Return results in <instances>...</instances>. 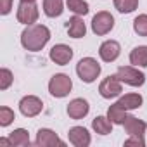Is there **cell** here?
<instances>
[{
    "label": "cell",
    "mask_w": 147,
    "mask_h": 147,
    "mask_svg": "<svg viewBox=\"0 0 147 147\" xmlns=\"http://www.w3.org/2000/svg\"><path fill=\"white\" fill-rule=\"evenodd\" d=\"M50 59L59 64V66H64L67 64L71 59H73V49L64 45V43H59V45H54L52 50H50Z\"/></svg>",
    "instance_id": "cell-9"
},
{
    "label": "cell",
    "mask_w": 147,
    "mask_h": 147,
    "mask_svg": "<svg viewBox=\"0 0 147 147\" xmlns=\"http://www.w3.org/2000/svg\"><path fill=\"white\" fill-rule=\"evenodd\" d=\"M99 92L104 99H113V97H118L123 88H121V82L116 78V76H107L106 80H102V83L99 85Z\"/></svg>",
    "instance_id": "cell-7"
},
{
    "label": "cell",
    "mask_w": 147,
    "mask_h": 147,
    "mask_svg": "<svg viewBox=\"0 0 147 147\" xmlns=\"http://www.w3.org/2000/svg\"><path fill=\"white\" fill-rule=\"evenodd\" d=\"M133 30L140 36H147V14H140L133 21Z\"/></svg>",
    "instance_id": "cell-24"
},
{
    "label": "cell",
    "mask_w": 147,
    "mask_h": 147,
    "mask_svg": "<svg viewBox=\"0 0 147 147\" xmlns=\"http://www.w3.org/2000/svg\"><path fill=\"white\" fill-rule=\"evenodd\" d=\"M123 125H125V131L130 137H144V133L147 130V123L135 118V116H126Z\"/></svg>",
    "instance_id": "cell-13"
},
{
    "label": "cell",
    "mask_w": 147,
    "mask_h": 147,
    "mask_svg": "<svg viewBox=\"0 0 147 147\" xmlns=\"http://www.w3.org/2000/svg\"><path fill=\"white\" fill-rule=\"evenodd\" d=\"M130 62L133 66H142L145 67L147 66V45H142V47H135L130 54Z\"/></svg>",
    "instance_id": "cell-16"
},
{
    "label": "cell",
    "mask_w": 147,
    "mask_h": 147,
    "mask_svg": "<svg viewBox=\"0 0 147 147\" xmlns=\"http://www.w3.org/2000/svg\"><path fill=\"white\" fill-rule=\"evenodd\" d=\"M76 73H78V76H80L82 82L92 83L100 75V64L94 57H85V59H82L76 64Z\"/></svg>",
    "instance_id": "cell-2"
},
{
    "label": "cell",
    "mask_w": 147,
    "mask_h": 147,
    "mask_svg": "<svg viewBox=\"0 0 147 147\" xmlns=\"http://www.w3.org/2000/svg\"><path fill=\"white\" fill-rule=\"evenodd\" d=\"M38 19V7L35 2H21L18 7V21L30 26Z\"/></svg>",
    "instance_id": "cell-6"
},
{
    "label": "cell",
    "mask_w": 147,
    "mask_h": 147,
    "mask_svg": "<svg viewBox=\"0 0 147 147\" xmlns=\"http://www.w3.org/2000/svg\"><path fill=\"white\" fill-rule=\"evenodd\" d=\"M114 28V18L107 12V11H100L94 16L92 19V31L95 35H107L111 30Z\"/></svg>",
    "instance_id": "cell-5"
},
{
    "label": "cell",
    "mask_w": 147,
    "mask_h": 147,
    "mask_svg": "<svg viewBox=\"0 0 147 147\" xmlns=\"http://www.w3.org/2000/svg\"><path fill=\"white\" fill-rule=\"evenodd\" d=\"M92 128H94L99 135H107V133H111V130H113V121H111L109 118L97 116V118L92 121Z\"/></svg>",
    "instance_id": "cell-19"
},
{
    "label": "cell",
    "mask_w": 147,
    "mask_h": 147,
    "mask_svg": "<svg viewBox=\"0 0 147 147\" xmlns=\"http://www.w3.org/2000/svg\"><path fill=\"white\" fill-rule=\"evenodd\" d=\"M118 104L121 107H125L126 111L128 109H137V107L142 106V95H138V94H126V95H123L118 100Z\"/></svg>",
    "instance_id": "cell-18"
},
{
    "label": "cell",
    "mask_w": 147,
    "mask_h": 147,
    "mask_svg": "<svg viewBox=\"0 0 147 147\" xmlns=\"http://www.w3.org/2000/svg\"><path fill=\"white\" fill-rule=\"evenodd\" d=\"M73 88V82L67 75H62V73H59V75H54L49 82V92L54 95V97H66Z\"/></svg>",
    "instance_id": "cell-4"
},
{
    "label": "cell",
    "mask_w": 147,
    "mask_h": 147,
    "mask_svg": "<svg viewBox=\"0 0 147 147\" xmlns=\"http://www.w3.org/2000/svg\"><path fill=\"white\" fill-rule=\"evenodd\" d=\"M21 2H35V0H21Z\"/></svg>",
    "instance_id": "cell-29"
},
{
    "label": "cell",
    "mask_w": 147,
    "mask_h": 147,
    "mask_svg": "<svg viewBox=\"0 0 147 147\" xmlns=\"http://www.w3.org/2000/svg\"><path fill=\"white\" fill-rule=\"evenodd\" d=\"M107 118H109L114 125H123L125 119H126V109L121 107V106L116 102V104H113V106L109 107V111H107Z\"/></svg>",
    "instance_id": "cell-17"
},
{
    "label": "cell",
    "mask_w": 147,
    "mask_h": 147,
    "mask_svg": "<svg viewBox=\"0 0 147 147\" xmlns=\"http://www.w3.org/2000/svg\"><path fill=\"white\" fill-rule=\"evenodd\" d=\"M88 109H90V106H88V102L85 99H73L67 104V114L73 119H82V118H85L88 114Z\"/></svg>",
    "instance_id": "cell-12"
},
{
    "label": "cell",
    "mask_w": 147,
    "mask_h": 147,
    "mask_svg": "<svg viewBox=\"0 0 147 147\" xmlns=\"http://www.w3.org/2000/svg\"><path fill=\"white\" fill-rule=\"evenodd\" d=\"M12 73L9 71V69H0V90H5V88H9L11 87V83H12Z\"/></svg>",
    "instance_id": "cell-26"
},
{
    "label": "cell",
    "mask_w": 147,
    "mask_h": 147,
    "mask_svg": "<svg viewBox=\"0 0 147 147\" xmlns=\"http://www.w3.org/2000/svg\"><path fill=\"white\" fill-rule=\"evenodd\" d=\"M42 107H43L42 100L38 97H35V95H26L19 102V109H21V113L26 118H33V116L40 114L42 113Z\"/></svg>",
    "instance_id": "cell-8"
},
{
    "label": "cell",
    "mask_w": 147,
    "mask_h": 147,
    "mask_svg": "<svg viewBox=\"0 0 147 147\" xmlns=\"http://www.w3.org/2000/svg\"><path fill=\"white\" fill-rule=\"evenodd\" d=\"M50 40V31L43 24H30L23 33H21V43L26 50L38 52L42 50L47 42Z\"/></svg>",
    "instance_id": "cell-1"
},
{
    "label": "cell",
    "mask_w": 147,
    "mask_h": 147,
    "mask_svg": "<svg viewBox=\"0 0 147 147\" xmlns=\"http://www.w3.org/2000/svg\"><path fill=\"white\" fill-rule=\"evenodd\" d=\"M12 9V0H0V14H9Z\"/></svg>",
    "instance_id": "cell-27"
},
{
    "label": "cell",
    "mask_w": 147,
    "mask_h": 147,
    "mask_svg": "<svg viewBox=\"0 0 147 147\" xmlns=\"http://www.w3.org/2000/svg\"><path fill=\"white\" fill-rule=\"evenodd\" d=\"M9 138H11L12 145H30V135L24 128H18V130L11 131Z\"/></svg>",
    "instance_id": "cell-21"
},
{
    "label": "cell",
    "mask_w": 147,
    "mask_h": 147,
    "mask_svg": "<svg viewBox=\"0 0 147 147\" xmlns=\"http://www.w3.org/2000/svg\"><path fill=\"white\" fill-rule=\"evenodd\" d=\"M66 2H67V9L73 11L75 14H78V16L88 14V4L85 0H66Z\"/></svg>",
    "instance_id": "cell-22"
},
{
    "label": "cell",
    "mask_w": 147,
    "mask_h": 147,
    "mask_svg": "<svg viewBox=\"0 0 147 147\" xmlns=\"http://www.w3.org/2000/svg\"><path fill=\"white\" fill-rule=\"evenodd\" d=\"M125 145H138V147H144L145 142H144V137H131L125 142Z\"/></svg>",
    "instance_id": "cell-28"
},
{
    "label": "cell",
    "mask_w": 147,
    "mask_h": 147,
    "mask_svg": "<svg viewBox=\"0 0 147 147\" xmlns=\"http://www.w3.org/2000/svg\"><path fill=\"white\" fill-rule=\"evenodd\" d=\"M67 137H69V142L76 147H87L90 144V133L87 131V128L83 126H73L69 131H67Z\"/></svg>",
    "instance_id": "cell-11"
},
{
    "label": "cell",
    "mask_w": 147,
    "mask_h": 147,
    "mask_svg": "<svg viewBox=\"0 0 147 147\" xmlns=\"http://www.w3.org/2000/svg\"><path fill=\"white\" fill-rule=\"evenodd\" d=\"M14 121V111L9 107H0V125L2 126H9Z\"/></svg>",
    "instance_id": "cell-25"
},
{
    "label": "cell",
    "mask_w": 147,
    "mask_h": 147,
    "mask_svg": "<svg viewBox=\"0 0 147 147\" xmlns=\"http://www.w3.org/2000/svg\"><path fill=\"white\" fill-rule=\"evenodd\" d=\"M62 0H43V12L49 18H57L62 14Z\"/></svg>",
    "instance_id": "cell-20"
},
{
    "label": "cell",
    "mask_w": 147,
    "mask_h": 147,
    "mask_svg": "<svg viewBox=\"0 0 147 147\" xmlns=\"http://www.w3.org/2000/svg\"><path fill=\"white\" fill-rule=\"evenodd\" d=\"M119 82L130 85V87H142L145 82V75L142 71H138L133 66H121L118 67V73L114 75Z\"/></svg>",
    "instance_id": "cell-3"
},
{
    "label": "cell",
    "mask_w": 147,
    "mask_h": 147,
    "mask_svg": "<svg viewBox=\"0 0 147 147\" xmlns=\"http://www.w3.org/2000/svg\"><path fill=\"white\" fill-rule=\"evenodd\" d=\"M138 5V0H114V7L123 12V14H128V12H133Z\"/></svg>",
    "instance_id": "cell-23"
},
{
    "label": "cell",
    "mask_w": 147,
    "mask_h": 147,
    "mask_svg": "<svg viewBox=\"0 0 147 147\" xmlns=\"http://www.w3.org/2000/svg\"><path fill=\"white\" fill-rule=\"evenodd\" d=\"M119 52H121V47L116 40H107L100 45L99 49V54H100V59L106 61V62H113L119 57Z\"/></svg>",
    "instance_id": "cell-10"
},
{
    "label": "cell",
    "mask_w": 147,
    "mask_h": 147,
    "mask_svg": "<svg viewBox=\"0 0 147 147\" xmlns=\"http://www.w3.org/2000/svg\"><path fill=\"white\" fill-rule=\"evenodd\" d=\"M66 28H67L69 36H73V38H82V36H85V33H87L85 23H83V19H82L80 16L71 18V19L66 23Z\"/></svg>",
    "instance_id": "cell-15"
},
{
    "label": "cell",
    "mask_w": 147,
    "mask_h": 147,
    "mask_svg": "<svg viewBox=\"0 0 147 147\" xmlns=\"http://www.w3.org/2000/svg\"><path fill=\"white\" fill-rule=\"evenodd\" d=\"M36 145L50 147V145H64V142L55 135V131H52L49 128H40L36 133Z\"/></svg>",
    "instance_id": "cell-14"
}]
</instances>
